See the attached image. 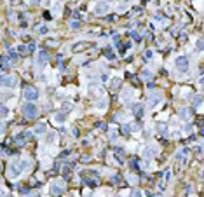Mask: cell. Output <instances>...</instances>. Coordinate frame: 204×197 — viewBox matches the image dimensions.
<instances>
[{"label":"cell","instance_id":"1","mask_svg":"<svg viewBox=\"0 0 204 197\" xmlns=\"http://www.w3.org/2000/svg\"><path fill=\"white\" fill-rule=\"evenodd\" d=\"M37 114H39V106L33 103V101H26V103L23 105V115L26 119H35Z\"/></svg>","mask_w":204,"mask_h":197},{"label":"cell","instance_id":"2","mask_svg":"<svg viewBox=\"0 0 204 197\" xmlns=\"http://www.w3.org/2000/svg\"><path fill=\"white\" fill-rule=\"evenodd\" d=\"M110 5H112V0H98L96 2V7H94V14L96 16H103L110 10Z\"/></svg>","mask_w":204,"mask_h":197},{"label":"cell","instance_id":"3","mask_svg":"<svg viewBox=\"0 0 204 197\" xmlns=\"http://www.w3.org/2000/svg\"><path fill=\"white\" fill-rule=\"evenodd\" d=\"M65 188H66V185H65V181L63 180H56V181H52L51 185V196L52 197H60L65 192Z\"/></svg>","mask_w":204,"mask_h":197},{"label":"cell","instance_id":"4","mask_svg":"<svg viewBox=\"0 0 204 197\" xmlns=\"http://www.w3.org/2000/svg\"><path fill=\"white\" fill-rule=\"evenodd\" d=\"M2 87H5V89H12V87H16V84H18V79H16V75H2Z\"/></svg>","mask_w":204,"mask_h":197},{"label":"cell","instance_id":"5","mask_svg":"<svg viewBox=\"0 0 204 197\" xmlns=\"http://www.w3.org/2000/svg\"><path fill=\"white\" fill-rule=\"evenodd\" d=\"M188 66H190V63H188V58H187V56H178V58H176V68L182 73L188 72Z\"/></svg>","mask_w":204,"mask_h":197},{"label":"cell","instance_id":"6","mask_svg":"<svg viewBox=\"0 0 204 197\" xmlns=\"http://www.w3.org/2000/svg\"><path fill=\"white\" fill-rule=\"evenodd\" d=\"M23 96H25L26 101H35V100H39V91H37L35 87H26L25 93H23Z\"/></svg>","mask_w":204,"mask_h":197},{"label":"cell","instance_id":"7","mask_svg":"<svg viewBox=\"0 0 204 197\" xmlns=\"http://www.w3.org/2000/svg\"><path fill=\"white\" fill-rule=\"evenodd\" d=\"M157 154H159V146L157 145H147L145 150H143V155L147 159H153V157H157Z\"/></svg>","mask_w":204,"mask_h":197},{"label":"cell","instance_id":"8","mask_svg":"<svg viewBox=\"0 0 204 197\" xmlns=\"http://www.w3.org/2000/svg\"><path fill=\"white\" fill-rule=\"evenodd\" d=\"M45 63H47V52L42 49V51L37 52V66L42 70V68L45 66Z\"/></svg>","mask_w":204,"mask_h":197},{"label":"cell","instance_id":"9","mask_svg":"<svg viewBox=\"0 0 204 197\" xmlns=\"http://www.w3.org/2000/svg\"><path fill=\"white\" fill-rule=\"evenodd\" d=\"M161 98H162V94L157 93V91L150 93V94H148V103H150V106H155V105L161 101Z\"/></svg>","mask_w":204,"mask_h":197},{"label":"cell","instance_id":"10","mask_svg":"<svg viewBox=\"0 0 204 197\" xmlns=\"http://www.w3.org/2000/svg\"><path fill=\"white\" fill-rule=\"evenodd\" d=\"M21 173V167L16 166V164H10L9 166V171H7V175H9V178H18Z\"/></svg>","mask_w":204,"mask_h":197},{"label":"cell","instance_id":"11","mask_svg":"<svg viewBox=\"0 0 204 197\" xmlns=\"http://www.w3.org/2000/svg\"><path fill=\"white\" fill-rule=\"evenodd\" d=\"M133 96H134L133 89H129V87H127V89H124V91H122V101H129Z\"/></svg>","mask_w":204,"mask_h":197},{"label":"cell","instance_id":"12","mask_svg":"<svg viewBox=\"0 0 204 197\" xmlns=\"http://www.w3.org/2000/svg\"><path fill=\"white\" fill-rule=\"evenodd\" d=\"M133 114L136 115V117H141L143 115V105L141 103H134L133 105Z\"/></svg>","mask_w":204,"mask_h":197},{"label":"cell","instance_id":"13","mask_svg":"<svg viewBox=\"0 0 204 197\" xmlns=\"http://www.w3.org/2000/svg\"><path fill=\"white\" fill-rule=\"evenodd\" d=\"M178 115H180V119H183V120H188V119H190V110L183 106V108H180Z\"/></svg>","mask_w":204,"mask_h":197},{"label":"cell","instance_id":"14","mask_svg":"<svg viewBox=\"0 0 204 197\" xmlns=\"http://www.w3.org/2000/svg\"><path fill=\"white\" fill-rule=\"evenodd\" d=\"M203 96H201V94H195L194 98H192V105H194V106H201V105H203Z\"/></svg>","mask_w":204,"mask_h":197},{"label":"cell","instance_id":"15","mask_svg":"<svg viewBox=\"0 0 204 197\" xmlns=\"http://www.w3.org/2000/svg\"><path fill=\"white\" fill-rule=\"evenodd\" d=\"M35 31H37L39 35H47V31H49V28H47L45 25H39V26L35 28Z\"/></svg>","mask_w":204,"mask_h":197},{"label":"cell","instance_id":"16","mask_svg":"<svg viewBox=\"0 0 204 197\" xmlns=\"http://www.w3.org/2000/svg\"><path fill=\"white\" fill-rule=\"evenodd\" d=\"M47 129H45V124H37L35 126V135H44Z\"/></svg>","mask_w":204,"mask_h":197},{"label":"cell","instance_id":"17","mask_svg":"<svg viewBox=\"0 0 204 197\" xmlns=\"http://www.w3.org/2000/svg\"><path fill=\"white\" fill-rule=\"evenodd\" d=\"M65 119H66V114H65V112H58V114L54 115V120H56V122H65Z\"/></svg>","mask_w":204,"mask_h":197},{"label":"cell","instance_id":"18","mask_svg":"<svg viewBox=\"0 0 204 197\" xmlns=\"http://www.w3.org/2000/svg\"><path fill=\"white\" fill-rule=\"evenodd\" d=\"M119 85H121V79H112V80H110V89H112V91H115Z\"/></svg>","mask_w":204,"mask_h":197},{"label":"cell","instance_id":"19","mask_svg":"<svg viewBox=\"0 0 204 197\" xmlns=\"http://www.w3.org/2000/svg\"><path fill=\"white\" fill-rule=\"evenodd\" d=\"M7 63H9V58L2 56V72H7Z\"/></svg>","mask_w":204,"mask_h":197},{"label":"cell","instance_id":"20","mask_svg":"<svg viewBox=\"0 0 204 197\" xmlns=\"http://www.w3.org/2000/svg\"><path fill=\"white\" fill-rule=\"evenodd\" d=\"M195 49H197V51H204V39H199V40H197Z\"/></svg>","mask_w":204,"mask_h":197},{"label":"cell","instance_id":"21","mask_svg":"<svg viewBox=\"0 0 204 197\" xmlns=\"http://www.w3.org/2000/svg\"><path fill=\"white\" fill-rule=\"evenodd\" d=\"M131 131H133V129H131V126H129V124H124L122 126V133H124V135H129Z\"/></svg>","mask_w":204,"mask_h":197},{"label":"cell","instance_id":"22","mask_svg":"<svg viewBox=\"0 0 204 197\" xmlns=\"http://www.w3.org/2000/svg\"><path fill=\"white\" fill-rule=\"evenodd\" d=\"M70 28H73V30H79V28H80V23H79V21H70Z\"/></svg>","mask_w":204,"mask_h":197},{"label":"cell","instance_id":"23","mask_svg":"<svg viewBox=\"0 0 204 197\" xmlns=\"http://www.w3.org/2000/svg\"><path fill=\"white\" fill-rule=\"evenodd\" d=\"M7 115H9V108H7V106L4 105V106H2V119H5Z\"/></svg>","mask_w":204,"mask_h":197},{"label":"cell","instance_id":"24","mask_svg":"<svg viewBox=\"0 0 204 197\" xmlns=\"http://www.w3.org/2000/svg\"><path fill=\"white\" fill-rule=\"evenodd\" d=\"M98 108H100V110H103V108H106V100H105V98H101V101L98 103Z\"/></svg>","mask_w":204,"mask_h":197},{"label":"cell","instance_id":"25","mask_svg":"<svg viewBox=\"0 0 204 197\" xmlns=\"http://www.w3.org/2000/svg\"><path fill=\"white\" fill-rule=\"evenodd\" d=\"M131 197H143V192L141 190H133V192H131Z\"/></svg>","mask_w":204,"mask_h":197},{"label":"cell","instance_id":"26","mask_svg":"<svg viewBox=\"0 0 204 197\" xmlns=\"http://www.w3.org/2000/svg\"><path fill=\"white\" fill-rule=\"evenodd\" d=\"M106 58H108V59H115V52L108 49V51H106Z\"/></svg>","mask_w":204,"mask_h":197},{"label":"cell","instance_id":"27","mask_svg":"<svg viewBox=\"0 0 204 197\" xmlns=\"http://www.w3.org/2000/svg\"><path fill=\"white\" fill-rule=\"evenodd\" d=\"M159 133L161 135H168V127L166 126H159Z\"/></svg>","mask_w":204,"mask_h":197},{"label":"cell","instance_id":"28","mask_svg":"<svg viewBox=\"0 0 204 197\" xmlns=\"http://www.w3.org/2000/svg\"><path fill=\"white\" fill-rule=\"evenodd\" d=\"M145 58H147V59H152V58H153V51H147V52H145Z\"/></svg>","mask_w":204,"mask_h":197},{"label":"cell","instance_id":"29","mask_svg":"<svg viewBox=\"0 0 204 197\" xmlns=\"http://www.w3.org/2000/svg\"><path fill=\"white\" fill-rule=\"evenodd\" d=\"M131 35H133V39H134V40H138V42H140V39H141V37H140V33H136V31H133Z\"/></svg>","mask_w":204,"mask_h":197},{"label":"cell","instance_id":"30","mask_svg":"<svg viewBox=\"0 0 204 197\" xmlns=\"http://www.w3.org/2000/svg\"><path fill=\"white\" fill-rule=\"evenodd\" d=\"M110 140H112V141H115V140H117V133H115V131H112V133H110Z\"/></svg>","mask_w":204,"mask_h":197},{"label":"cell","instance_id":"31","mask_svg":"<svg viewBox=\"0 0 204 197\" xmlns=\"http://www.w3.org/2000/svg\"><path fill=\"white\" fill-rule=\"evenodd\" d=\"M16 58H18V54H16V52H14V51H10V59H12V61H14V59H16Z\"/></svg>","mask_w":204,"mask_h":197},{"label":"cell","instance_id":"32","mask_svg":"<svg viewBox=\"0 0 204 197\" xmlns=\"http://www.w3.org/2000/svg\"><path fill=\"white\" fill-rule=\"evenodd\" d=\"M143 77H145V79H148V77H150V72H148V70H145V72H143Z\"/></svg>","mask_w":204,"mask_h":197},{"label":"cell","instance_id":"33","mask_svg":"<svg viewBox=\"0 0 204 197\" xmlns=\"http://www.w3.org/2000/svg\"><path fill=\"white\" fill-rule=\"evenodd\" d=\"M119 180H121V178L117 176V175H115V176H112V181H113V183H117V181H119Z\"/></svg>","mask_w":204,"mask_h":197},{"label":"cell","instance_id":"34","mask_svg":"<svg viewBox=\"0 0 204 197\" xmlns=\"http://www.w3.org/2000/svg\"><path fill=\"white\" fill-rule=\"evenodd\" d=\"M96 126H98L100 129H105V124H103V122H98V124H96Z\"/></svg>","mask_w":204,"mask_h":197},{"label":"cell","instance_id":"35","mask_svg":"<svg viewBox=\"0 0 204 197\" xmlns=\"http://www.w3.org/2000/svg\"><path fill=\"white\" fill-rule=\"evenodd\" d=\"M31 4H35V5H39V4H40V0H31Z\"/></svg>","mask_w":204,"mask_h":197},{"label":"cell","instance_id":"36","mask_svg":"<svg viewBox=\"0 0 204 197\" xmlns=\"http://www.w3.org/2000/svg\"><path fill=\"white\" fill-rule=\"evenodd\" d=\"M30 197H40V196H39V194H33V196H30Z\"/></svg>","mask_w":204,"mask_h":197},{"label":"cell","instance_id":"37","mask_svg":"<svg viewBox=\"0 0 204 197\" xmlns=\"http://www.w3.org/2000/svg\"><path fill=\"white\" fill-rule=\"evenodd\" d=\"M122 2H124V4H127V2H131V0H122Z\"/></svg>","mask_w":204,"mask_h":197},{"label":"cell","instance_id":"38","mask_svg":"<svg viewBox=\"0 0 204 197\" xmlns=\"http://www.w3.org/2000/svg\"><path fill=\"white\" fill-rule=\"evenodd\" d=\"M4 197H14V196H4Z\"/></svg>","mask_w":204,"mask_h":197}]
</instances>
